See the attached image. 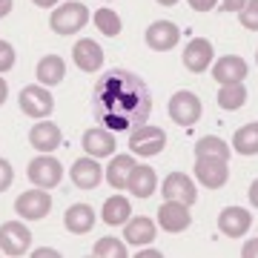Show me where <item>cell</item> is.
Listing matches in <instances>:
<instances>
[{"label":"cell","mask_w":258,"mask_h":258,"mask_svg":"<svg viewBox=\"0 0 258 258\" xmlns=\"http://www.w3.org/2000/svg\"><path fill=\"white\" fill-rule=\"evenodd\" d=\"M152 112V95L138 75L112 69L95 86V115L109 132H123L135 123H147Z\"/></svg>","instance_id":"6da1fadb"},{"label":"cell","mask_w":258,"mask_h":258,"mask_svg":"<svg viewBox=\"0 0 258 258\" xmlns=\"http://www.w3.org/2000/svg\"><path fill=\"white\" fill-rule=\"evenodd\" d=\"M89 18L92 15L81 0H60L49 15V26H52L55 35H75L89 23Z\"/></svg>","instance_id":"7a4b0ae2"},{"label":"cell","mask_w":258,"mask_h":258,"mask_svg":"<svg viewBox=\"0 0 258 258\" xmlns=\"http://www.w3.org/2000/svg\"><path fill=\"white\" fill-rule=\"evenodd\" d=\"M129 149L132 155L155 158L166 149V132L155 123H135L129 129Z\"/></svg>","instance_id":"3957f363"},{"label":"cell","mask_w":258,"mask_h":258,"mask_svg":"<svg viewBox=\"0 0 258 258\" xmlns=\"http://www.w3.org/2000/svg\"><path fill=\"white\" fill-rule=\"evenodd\" d=\"M29 181L40 189H55L60 181H63V164L57 161L52 152H37V158L29 161V169H26Z\"/></svg>","instance_id":"277c9868"},{"label":"cell","mask_w":258,"mask_h":258,"mask_svg":"<svg viewBox=\"0 0 258 258\" xmlns=\"http://www.w3.org/2000/svg\"><path fill=\"white\" fill-rule=\"evenodd\" d=\"M18 103H20V112L29 115V118H35V120L49 118L55 112V98L49 92V86H43V83H29V86H23L18 95Z\"/></svg>","instance_id":"5b68a950"},{"label":"cell","mask_w":258,"mask_h":258,"mask_svg":"<svg viewBox=\"0 0 258 258\" xmlns=\"http://www.w3.org/2000/svg\"><path fill=\"white\" fill-rule=\"evenodd\" d=\"M195 181L207 189H221L230 181V161L215 155H198L195 158Z\"/></svg>","instance_id":"8992f818"},{"label":"cell","mask_w":258,"mask_h":258,"mask_svg":"<svg viewBox=\"0 0 258 258\" xmlns=\"http://www.w3.org/2000/svg\"><path fill=\"white\" fill-rule=\"evenodd\" d=\"M166 112H169V118L175 120L178 126H192V123H198L201 120V98L195 92H189V89H178L172 98H169V106H166Z\"/></svg>","instance_id":"52a82bcc"},{"label":"cell","mask_w":258,"mask_h":258,"mask_svg":"<svg viewBox=\"0 0 258 258\" xmlns=\"http://www.w3.org/2000/svg\"><path fill=\"white\" fill-rule=\"evenodd\" d=\"M29 249H32V232L23 224V218L0 224V252L18 258V255H26Z\"/></svg>","instance_id":"ba28073f"},{"label":"cell","mask_w":258,"mask_h":258,"mask_svg":"<svg viewBox=\"0 0 258 258\" xmlns=\"http://www.w3.org/2000/svg\"><path fill=\"white\" fill-rule=\"evenodd\" d=\"M49 210H52V195H49V189H40V186L20 192L15 201V212L23 221H40L49 215Z\"/></svg>","instance_id":"9c48e42d"},{"label":"cell","mask_w":258,"mask_h":258,"mask_svg":"<svg viewBox=\"0 0 258 258\" xmlns=\"http://www.w3.org/2000/svg\"><path fill=\"white\" fill-rule=\"evenodd\" d=\"M144 37H147V46L152 52H172L181 43V26L172 20H152Z\"/></svg>","instance_id":"30bf717a"},{"label":"cell","mask_w":258,"mask_h":258,"mask_svg":"<svg viewBox=\"0 0 258 258\" xmlns=\"http://www.w3.org/2000/svg\"><path fill=\"white\" fill-rule=\"evenodd\" d=\"M72 60H75V66H78L81 72L95 75V72H101L103 69L106 55H103V46L98 43V40H92V37H81V40L72 46Z\"/></svg>","instance_id":"8fae6325"},{"label":"cell","mask_w":258,"mask_h":258,"mask_svg":"<svg viewBox=\"0 0 258 258\" xmlns=\"http://www.w3.org/2000/svg\"><path fill=\"white\" fill-rule=\"evenodd\" d=\"M161 195H164L166 201H181L186 207H192L198 201V186L189 175L184 172H169V175L161 181Z\"/></svg>","instance_id":"7c38bea8"},{"label":"cell","mask_w":258,"mask_h":258,"mask_svg":"<svg viewBox=\"0 0 258 258\" xmlns=\"http://www.w3.org/2000/svg\"><path fill=\"white\" fill-rule=\"evenodd\" d=\"M181 60H184V69H189L192 75H201V72H207V69L212 66V60H215V49H212V43L207 40V37H192V40L184 46Z\"/></svg>","instance_id":"4fadbf2b"},{"label":"cell","mask_w":258,"mask_h":258,"mask_svg":"<svg viewBox=\"0 0 258 258\" xmlns=\"http://www.w3.org/2000/svg\"><path fill=\"white\" fill-rule=\"evenodd\" d=\"M81 147L86 155H92V158H112L115 155V149H118V141H115V132H109L106 126H92V129H86L83 132V138H81Z\"/></svg>","instance_id":"5bb4252c"},{"label":"cell","mask_w":258,"mask_h":258,"mask_svg":"<svg viewBox=\"0 0 258 258\" xmlns=\"http://www.w3.org/2000/svg\"><path fill=\"white\" fill-rule=\"evenodd\" d=\"M155 224L161 227L164 232H184L189 224H192V215H189V207L181 201H164L158 207V218Z\"/></svg>","instance_id":"9a60e30c"},{"label":"cell","mask_w":258,"mask_h":258,"mask_svg":"<svg viewBox=\"0 0 258 258\" xmlns=\"http://www.w3.org/2000/svg\"><path fill=\"white\" fill-rule=\"evenodd\" d=\"M252 227V215L244 207H224L218 215V232L227 238H244Z\"/></svg>","instance_id":"2e32d148"},{"label":"cell","mask_w":258,"mask_h":258,"mask_svg":"<svg viewBox=\"0 0 258 258\" xmlns=\"http://www.w3.org/2000/svg\"><path fill=\"white\" fill-rule=\"evenodd\" d=\"M29 144L37 152H55L57 147H63V132L49 118H40V123H35L29 129Z\"/></svg>","instance_id":"e0dca14e"},{"label":"cell","mask_w":258,"mask_h":258,"mask_svg":"<svg viewBox=\"0 0 258 258\" xmlns=\"http://www.w3.org/2000/svg\"><path fill=\"white\" fill-rule=\"evenodd\" d=\"M69 178H72V184L78 186V189H95V186L103 181V166L98 164V158L83 155L72 164Z\"/></svg>","instance_id":"ac0fdd59"},{"label":"cell","mask_w":258,"mask_h":258,"mask_svg":"<svg viewBox=\"0 0 258 258\" xmlns=\"http://www.w3.org/2000/svg\"><path fill=\"white\" fill-rule=\"evenodd\" d=\"M135 155H126V152H115V155L109 158V164L103 166V178H106V184L115 189V192H120V189H126V181L129 175H132V169H135Z\"/></svg>","instance_id":"d6986e66"},{"label":"cell","mask_w":258,"mask_h":258,"mask_svg":"<svg viewBox=\"0 0 258 258\" xmlns=\"http://www.w3.org/2000/svg\"><path fill=\"white\" fill-rule=\"evenodd\" d=\"M249 75V63L241 55H224L212 60V78L218 83H241Z\"/></svg>","instance_id":"ffe728a7"},{"label":"cell","mask_w":258,"mask_h":258,"mask_svg":"<svg viewBox=\"0 0 258 258\" xmlns=\"http://www.w3.org/2000/svg\"><path fill=\"white\" fill-rule=\"evenodd\" d=\"M155 235H158V224L152 218H147V215H135V218H129L123 224V241L132 244L135 249L144 247V244H152Z\"/></svg>","instance_id":"44dd1931"},{"label":"cell","mask_w":258,"mask_h":258,"mask_svg":"<svg viewBox=\"0 0 258 258\" xmlns=\"http://www.w3.org/2000/svg\"><path fill=\"white\" fill-rule=\"evenodd\" d=\"M95 224H98V212H95L89 204H72V207L63 212V227L72 232V235H86V232H92Z\"/></svg>","instance_id":"7402d4cb"},{"label":"cell","mask_w":258,"mask_h":258,"mask_svg":"<svg viewBox=\"0 0 258 258\" xmlns=\"http://www.w3.org/2000/svg\"><path fill=\"white\" fill-rule=\"evenodd\" d=\"M155 189H158V172L147 164H135V169L126 181V192H132L135 198H149Z\"/></svg>","instance_id":"603a6c76"},{"label":"cell","mask_w":258,"mask_h":258,"mask_svg":"<svg viewBox=\"0 0 258 258\" xmlns=\"http://www.w3.org/2000/svg\"><path fill=\"white\" fill-rule=\"evenodd\" d=\"M132 218V204L126 195H109L101 207V221L109 227H123Z\"/></svg>","instance_id":"cb8c5ba5"},{"label":"cell","mask_w":258,"mask_h":258,"mask_svg":"<svg viewBox=\"0 0 258 258\" xmlns=\"http://www.w3.org/2000/svg\"><path fill=\"white\" fill-rule=\"evenodd\" d=\"M35 78L43 86H57L66 78V60L60 55H43L35 66Z\"/></svg>","instance_id":"d4e9b609"},{"label":"cell","mask_w":258,"mask_h":258,"mask_svg":"<svg viewBox=\"0 0 258 258\" xmlns=\"http://www.w3.org/2000/svg\"><path fill=\"white\" fill-rule=\"evenodd\" d=\"M232 149L244 158L258 155V120L244 123L241 129H235V135H232Z\"/></svg>","instance_id":"484cf974"},{"label":"cell","mask_w":258,"mask_h":258,"mask_svg":"<svg viewBox=\"0 0 258 258\" xmlns=\"http://www.w3.org/2000/svg\"><path fill=\"white\" fill-rule=\"evenodd\" d=\"M247 98H249V92H247V86H244V81L241 83H221V89H218V106L224 112L241 109L247 103Z\"/></svg>","instance_id":"4316f807"},{"label":"cell","mask_w":258,"mask_h":258,"mask_svg":"<svg viewBox=\"0 0 258 258\" xmlns=\"http://www.w3.org/2000/svg\"><path fill=\"white\" fill-rule=\"evenodd\" d=\"M92 20H95V26H98V32L101 35H106V37H118L120 32H123V20H120V15L115 9H98L92 15Z\"/></svg>","instance_id":"83f0119b"},{"label":"cell","mask_w":258,"mask_h":258,"mask_svg":"<svg viewBox=\"0 0 258 258\" xmlns=\"http://www.w3.org/2000/svg\"><path fill=\"white\" fill-rule=\"evenodd\" d=\"M92 252L98 258H126L129 255V247L123 238H112V235H103V238L95 241Z\"/></svg>","instance_id":"f1b7e54d"},{"label":"cell","mask_w":258,"mask_h":258,"mask_svg":"<svg viewBox=\"0 0 258 258\" xmlns=\"http://www.w3.org/2000/svg\"><path fill=\"white\" fill-rule=\"evenodd\" d=\"M230 152H232V147L224 138H218V135H204V138L195 144V158L198 155H215V158H227V161H230Z\"/></svg>","instance_id":"f546056e"},{"label":"cell","mask_w":258,"mask_h":258,"mask_svg":"<svg viewBox=\"0 0 258 258\" xmlns=\"http://www.w3.org/2000/svg\"><path fill=\"white\" fill-rule=\"evenodd\" d=\"M238 20H241L244 29L258 32V0H247V3H244V9L238 12Z\"/></svg>","instance_id":"4dcf8cb0"},{"label":"cell","mask_w":258,"mask_h":258,"mask_svg":"<svg viewBox=\"0 0 258 258\" xmlns=\"http://www.w3.org/2000/svg\"><path fill=\"white\" fill-rule=\"evenodd\" d=\"M15 63H18V52H15V46H12L9 40H3V37H0V75L12 72Z\"/></svg>","instance_id":"1f68e13d"},{"label":"cell","mask_w":258,"mask_h":258,"mask_svg":"<svg viewBox=\"0 0 258 258\" xmlns=\"http://www.w3.org/2000/svg\"><path fill=\"white\" fill-rule=\"evenodd\" d=\"M12 184H15V169L6 158H0V192H6Z\"/></svg>","instance_id":"d6a6232c"},{"label":"cell","mask_w":258,"mask_h":258,"mask_svg":"<svg viewBox=\"0 0 258 258\" xmlns=\"http://www.w3.org/2000/svg\"><path fill=\"white\" fill-rule=\"evenodd\" d=\"M186 3H189V9H195V12H212L218 6V0H186Z\"/></svg>","instance_id":"836d02e7"},{"label":"cell","mask_w":258,"mask_h":258,"mask_svg":"<svg viewBox=\"0 0 258 258\" xmlns=\"http://www.w3.org/2000/svg\"><path fill=\"white\" fill-rule=\"evenodd\" d=\"M241 255H244V258H258V238H247V241H244Z\"/></svg>","instance_id":"e575fe53"},{"label":"cell","mask_w":258,"mask_h":258,"mask_svg":"<svg viewBox=\"0 0 258 258\" xmlns=\"http://www.w3.org/2000/svg\"><path fill=\"white\" fill-rule=\"evenodd\" d=\"M244 3H247V0H218V6H221L224 12H235V15L244 9Z\"/></svg>","instance_id":"d590c367"},{"label":"cell","mask_w":258,"mask_h":258,"mask_svg":"<svg viewBox=\"0 0 258 258\" xmlns=\"http://www.w3.org/2000/svg\"><path fill=\"white\" fill-rule=\"evenodd\" d=\"M60 252L52 247H40V249H32V258H57Z\"/></svg>","instance_id":"8d00e7d4"},{"label":"cell","mask_w":258,"mask_h":258,"mask_svg":"<svg viewBox=\"0 0 258 258\" xmlns=\"http://www.w3.org/2000/svg\"><path fill=\"white\" fill-rule=\"evenodd\" d=\"M138 258H161V249H155V247H138Z\"/></svg>","instance_id":"74e56055"},{"label":"cell","mask_w":258,"mask_h":258,"mask_svg":"<svg viewBox=\"0 0 258 258\" xmlns=\"http://www.w3.org/2000/svg\"><path fill=\"white\" fill-rule=\"evenodd\" d=\"M247 198H249V204H252V207L258 210V178L252 181V184H249V189H247Z\"/></svg>","instance_id":"f35d334b"},{"label":"cell","mask_w":258,"mask_h":258,"mask_svg":"<svg viewBox=\"0 0 258 258\" xmlns=\"http://www.w3.org/2000/svg\"><path fill=\"white\" fill-rule=\"evenodd\" d=\"M12 9H15V0H0V20L6 18Z\"/></svg>","instance_id":"ab89813d"},{"label":"cell","mask_w":258,"mask_h":258,"mask_svg":"<svg viewBox=\"0 0 258 258\" xmlns=\"http://www.w3.org/2000/svg\"><path fill=\"white\" fill-rule=\"evenodd\" d=\"M32 3H35L37 9H55L60 0H32Z\"/></svg>","instance_id":"60d3db41"},{"label":"cell","mask_w":258,"mask_h":258,"mask_svg":"<svg viewBox=\"0 0 258 258\" xmlns=\"http://www.w3.org/2000/svg\"><path fill=\"white\" fill-rule=\"evenodd\" d=\"M6 98H9V83H6V78H0V106L6 103Z\"/></svg>","instance_id":"b9f144b4"},{"label":"cell","mask_w":258,"mask_h":258,"mask_svg":"<svg viewBox=\"0 0 258 258\" xmlns=\"http://www.w3.org/2000/svg\"><path fill=\"white\" fill-rule=\"evenodd\" d=\"M155 3H161V6H175V3H181V0H155Z\"/></svg>","instance_id":"7bdbcfd3"},{"label":"cell","mask_w":258,"mask_h":258,"mask_svg":"<svg viewBox=\"0 0 258 258\" xmlns=\"http://www.w3.org/2000/svg\"><path fill=\"white\" fill-rule=\"evenodd\" d=\"M255 63H258V52H255Z\"/></svg>","instance_id":"ee69618b"},{"label":"cell","mask_w":258,"mask_h":258,"mask_svg":"<svg viewBox=\"0 0 258 258\" xmlns=\"http://www.w3.org/2000/svg\"><path fill=\"white\" fill-rule=\"evenodd\" d=\"M103 3H112V0H103Z\"/></svg>","instance_id":"f6af8a7d"}]
</instances>
